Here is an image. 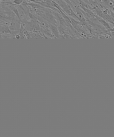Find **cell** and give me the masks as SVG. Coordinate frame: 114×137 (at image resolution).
<instances>
[{"label":"cell","instance_id":"cell-1","mask_svg":"<svg viewBox=\"0 0 114 137\" xmlns=\"http://www.w3.org/2000/svg\"><path fill=\"white\" fill-rule=\"evenodd\" d=\"M44 11L45 14V18L47 21L50 23H53L56 25L57 23V21L52 12V10L45 8Z\"/></svg>","mask_w":114,"mask_h":137},{"label":"cell","instance_id":"cell-2","mask_svg":"<svg viewBox=\"0 0 114 137\" xmlns=\"http://www.w3.org/2000/svg\"><path fill=\"white\" fill-rule=\"evenodd\" d=\"M48 23L49 24L50 30L52 32V33L53 34L55 38H60L59 31H58V29L56 26V24L50 23L48 21Z\"/></svg>","mask_w":114,"mask_h":137},{"label":"cell","instance_id":"cell-3","mask_svg":"<svg viewBox=\"0 0 114 137\" xmlns=\"http://www.w3.org/2000/svg\"><path fill=\"white\" fill-rule=\"evenodd\" d=\"M59 32V36L64 34H68L70 35L68 32V27L59 25L57 27Z\"/></svg>","mask_w":114,"mask_h":137},{"label":"cell","instance_id":"cell-4","mask_svg":"<svg viewBox=\"0 0 114 137\" xmlns=\"http://www.w3.org/2000/svg\"><path fill=\"white\" fill-rule=\"evenodd\" d=\"M59 22L60 25H63V26H67V27H69V25L67 24V22L65 21L64 19L62 17L61 14V16H60V18H59Z\"/></svg>","mask_w":114,"mask_h":137},{"label":"cell","instance_id":"cell-5","mask_svg":"<svg viewBox=\"0 0 114 137\" xmlns=\"http://www.w3.org/2000/svg\"><path fill=\"white\" fill-rule=\"evenodd\" d=\"M24 0H14L12 2L14 5H19L22 3Z\"/></svg>","mask_w":114,"mask_h":137},{"label":"cell","instance_id":"cell-6","mask_svg":"<svg viewBox=\"0 0 114 137\" xmlns=\"http://www.w3.org/2000/svg\"><path fill=\"white\" fill-rule=\"evenodd\" d=\"M15 38L17 39H19L20 38V36L19 35V34H17L15 36Z\"/></svg>","mask_w":114,"mask_h":137},{"label":"cell","instance_id":"cell-7","mask_svg":"<svg viewBox=\"0 0 114 137\" xmlns=\"http://www.w3.org/2000/svg\"><path fill=\"white\" fill-rule=\"evenodd\" d=\"M0 39H2L1 34H0Z\"/></svg>","mask_w":114,"mask_h":137},{"label":"cell","instance_id":"cell-8","mask_svg":"<svg viewBox=\"0 0 114 137\" xmlns=\"http://www.w3.org/2000/svg\"><path fill=\"white\" fill-rule=\"evenodd\" d=\"M1 22H0V25L1 23Z\"/></svg>","mask_w":114,"mask_h":137}]
</instances>
